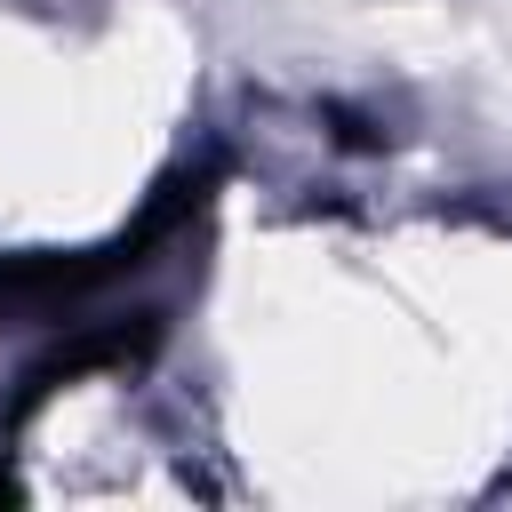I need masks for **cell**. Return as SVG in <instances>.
I'll return each instance as SVG.
<instances>
[{
    "label": "cell",
    "instance_id": "cell-1",
    "mask_svg": "<svg viewBox=\"0 0 512 512\" xmlns=\"http://www.w3.org/2000/svg\"><path fill=\"white\" fill-rule=\"evenodd\" d=\"M128 272H136V264H128L120 240L72 248V256H56V248H40V256H0V328H16V320H56V312H72L80 296H96V288H112V280H128Z\"/></svg>",
    "mask_w": 512,
    "mask_h": 512
},
{
    "label": "cell",
    "instance_id": "cell-3",
    "mask_svg": "<svg viewBox=\"0 0 512 512\" xmlns=\"http://www.w3.org/2000/svg\"><path fill=\"white\" fill-rule=\"evenodd\" d=\"M16 496H24V488H16V472L0 464V504H16Z\"/></svg>",
    "mask_w": 512,
    "mask_h": 512
},
{
    "label": "cell",
    "instance_id": "cell-2",
    "mask_svg": "<svg viewBox=\"0 0 512 512\" xmlns=\"http://www.w3.org/2000/svg\"><path fill=\"white\" fill-rule=\"evenodd\" d=\"M160 352V312H136V320H88V328H72V336H56L32 368H24V392H16V424L48 400V392H64V384H80V376H96V368H144Z\"/></svg>",
    "mask_w": 512,
    "mask_h": 512
}]
</instances>
